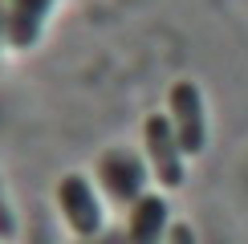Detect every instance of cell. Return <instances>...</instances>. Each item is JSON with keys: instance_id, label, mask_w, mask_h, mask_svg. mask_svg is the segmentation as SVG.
Wrapping results in <instances>:
<instances>
[{"instance_id": "obj_1", "label": "cell", "mask_w": 248, "mask_h": 244, "mask_svg": "<svg viewBox=\"0 0 248 244\" xmlns=\"http://www.w3.org/2000/svg\"><path fill=\"white\" fill-rule=\"evenodd\" d=\"M53 196H57L61 220L69 224V232H74L78 240H98L102 232H106V212H102V199H98L94 183L81 175V171L61 175Z\"/></svg>"}, {"instance_id": "obj_2", "label": "cell", "mask_w": 248, "mask_h": 244, "mask_svg": "<svg viewBox=\"0 0 248 244\" xmlns=\"http://www.w3.org/2000/svg\"><path fill=\"white\" fill-rule=\"evenodd\" d=\"M98 183L102 191H106L114 203H126V208H134L142 196H147V179H151V167L142 163L139 151L130 147H106L98 155Z\"/></svg>"}, {"instance_id": "obj_3", "label": "cell", "mask_w": 248, "mask_h": 244, "mask_svg": "<svg viewBox=\"0 0 248 244\" xmlns=\"http://www.w3.org/2000/svg\"><path fill=\"white\" fill-rule=\"evenodd\" d=\"M142 142H147V163H151V175L159 179V187H183L187 179V167H183V147H179V135H175L171 118L167 114H147L142 122Z\"/></svg>"}, {"instance_id": "obj_4", "label": "cell", "mask_w": 248, "mask_h": 244, "mask_svg": "<svg viewBox=\"0 0 248 244\" xmlns=\"http://www.w3.org/2000/svg\"><path fill=\"white\" fill-rule=\"evenodd\" d=\"M167 118L179 135L183 155H203L208 147V110H203V90L195 81H175L167 90Z\"/></svg>"}, {"instance_id": "obj_5", "label": "cell", "mask_w": 248, "mask_h": 244, "mask_svg": "<svg viewBox=\"0 0 248 244\" xmlns=\"http://www.w3.org/2000/svg\"><path fill=\"white\" fill-rule=\"evenodd\" d=\"M57 0H8V16H4V33L13 49H33L41 33H45V20L53 13Z\"/></svg>"}, {"instance_id": "obj_6", "label": "cell", "mask_w": 248, "mask_h": 244, "mask_svg": "<svg viewBox=\"0 0 248 244\" xmlns=\"http://www.w3.org/2000/svg\"><path fill=\"white\" fill-rule=\"evenodd\" d=\"M171 220H167V199L163 196H142L130 208L126 220V244H167Z\"/></svg>"}, {"instance_id": "obj_7", "label": "cell", "mask_w": 248, "mask_h": 244, "mask_svg": "<svg viewBox=\"0 0 248 244\" xmlns=\"http://www.w3.org/2000/svg\"><path fill=\"white\" fill-rule=\"evenodd\" d=\"M16 232H20L16 208L8 203V191H4V183H0V244H4V240H16Z\"/></svg>"}, {"instance_id": "obj_8", "label": "cell", "mask_w": 248, "mask_h": 244, "mask_svg": "<svg viewBox=\"0 0 248 244\" xmlns=\"http://www.w3.org/2000/svg\"><path fill=\"white\" fill-rule=\"evenodd\" d=\"M86 244H90V240H86Z\"/></svg>"}]
</instances>
